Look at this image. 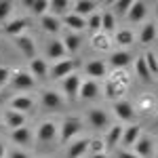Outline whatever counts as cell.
<instances>
[{
    "label": "cell",
    "mask_w": 158,
    "mask_h": 158,
    "mask_svg": "<svg viewBox=\"0 0 158 158\" xmlns=\"http://www.w3.org/2000/svg\"><path fill=\"white\" fill-rule=\"evenodd\" d=\"M6 154H9V158H30V154H25L23 150H19V148H17V150H11V152H6Z\"/></svg>",
    "instance_id": "cell-42"
},
{
    "label": "cell",
    "mask_w": 158,
    "mask_h": 158,
    "mask_svg": "<svg viewBox=\"0 0 158 158\" xmlns=\"http://www.w3.org/2000/svg\"><path fill=\"white\" fill-rule=\"evenodd\" d=\"M148 15V4L146 2H141V0H131V9L127 13V19L131 21V23H139L141 19H146Z\"/></svg>",
    "instance_id": "cell-8"
},
{
    "label": "cell",
    "mask_w": 158,
    "mask_h": 158,
    "mask_svg": "<svg viewBox=\"0 0 158 158\" xmlns=\"http://www.w3.org/2000/svg\"><path fill=\"white\" fill-rule=\"evenodd\" d=\"M108 36H103V34H95L93 36V47L95 49H108Z\"/></svg>",
    "instance_id": "cell-41"
},
{
    "label": "cell",
    "mask_w": 158,
    "mask_h": 158,
    "mask_svg": "<svg viewBox=\"0 0 158 158\" xmlns=\"http://www.w3.org/2000/svg\"><path fill=\"white\" fill-rule=\"evenodd\" d=\"M114 34H116V44H118V47H131V44L135 42V32L129 30V27L116 30Z\"/></svg>",
    "instance_id": "cell-30"
},
{
    "label": "cell",
    "mask_w": 158,
    "mask_h": 158,
    "mask_svg": "<svg viewBox=\"0 0 158 158\" xmlns=\"http://www.w3.org/2000/svg\"><path fill=\"white\" fill-rule=\"evenodd\" d=\"M27 25H30V19H27V17H19V19H11V21H6V23L2 25V30H4V34L17 38V36H21V34H25Z\"/></svg>",
    "instance_id": "cell-7"
},
{
    "label": "cell",
    "mask_w": 158,
    "mask_h": 158,
    "mask_svg": "<svg viewBox=\"0 0 158 158\" xmlns=\"http://www.w3.org/2000/svg\"><path fill=\"white\" fill-rule=\"evenodd\" d=\"M78 68V59H61V61H55L53 68H49V76L53 80H63L65 76L76 72Z\"/></svg>",
    "instance_id": "cell-2"
},
{
    "label": "cell",
    "mask_w": 158,
    "mask_h": 158,
    "mask_svg": "<svg viewBox=\"0 0 158 158\" xmlns=\"http://www.w3.org/2000/svg\"><path fill=\"white\" fill-rule=\"evenodd\" d=\"M15 70H11V68H6V65H0V86H4L9 80H11V76Z\"/></svg>",
    "instance_id": "cell-40"
},
{
    "label": "cell",
    "mask_w": 158,
    "mask_h": 158,
    "mask_svg": "<svg viewBox=\"0 0 158 158\" xmlns=\"http://www.w3.org/2000/svg\"><path fill=\"white\" fill-rule=\"evenodd\" d=\"M97 11V2H91V0H78V2H74V15H78V17H89V15H93V13Z\"/></svg>",
    "instance_id": "cell-23"
},
{
    "label": "cell",
    "mask_w": 158,
    "mask_h": 158,
    "mask_svg": "<svg viewBox=\"0 0 158 158\" xmlns=\"http://www.w3.org/2000/svg\"><path fill=\"white\" fill-rule=\"evenodd\" d=\"M135 148V156H139V158H150L152 156V152H154V139L150 137V135H139L137 137V141L133 143Z\"/></svg>",
    "instance_id": "cell-5"
},
{
    "label": "cell",
    "mask_w": 158,
    "mask_h": 158,
    "mask_svg": "<svg viewBox=\"0 0 158 158\" xmlns=\"http://www.w3.org/2000/svg\"><path fill=\"white\" fill-rule=\"evenodd\" d=\"M131 63V53L129 51H116V53H112L110 55V65L112 68H116V70H122V68H127Z\"/></svg>",
    "instance_id": "cell-26"
},
{
    "label": "cell",
    "mask_w": 158,
    "mask_h": 158,
    "mask_svg": "<svg viewBox=\"0 0 158 158\" xmlns=\"http://www.w3.org/2000/svg\"><path fill=\"white\" fill-rule=\"evenodd\" d=\"M89 150H91V156H93V154H103V152H106L103 139H91V141H89Z\"/></svg>",
    "instance_id": "cell-39"
},
{
    "label": "cell",
    "mask_w": 158,
    "mask_h": 158,
    "mask_svg": "<svg viewBox=\"0 0 158 158\" xmlns=\"http://www.w3.org/2000/svg\"><path fill=\"white\" fill-rule=\"evenodd\" d=\"M152 101H154L152 97H143V99H141V103H143V110H152Z\"/></svg>",
    "instance_id": "cell-44"
},
{
    "label": "cell",
    "mask_w": 158,
    "mask_h": 158,
    "mask_svg": "<svg viewBox=\"0 0 158 158\" xmlns=\"http://www.w3.org/2000/svg\"><path fill=\"white\" fill-rule=\"evenodd\" d=\"M15 44L19 47V51L23 53L27 59L32 61L34 57H36V42L32 40V36H27V34H21V36L15 38Z\"/></svg>",
    "instance_id": "cell-9"
},
{
    "label": "cell",
    "mask_w": 158,
    "mask_h": 158,
    "mask_svg": "<svg viewBox=\"0 0 158 158\" xmlns=\"http://www.w3.org/2000/svg\"><path fill=\"white\" fill-rule=\"evenodd\" d=\"M114 114L118 116V120L131 122V124H133V120H135V108H133V103L127 101V99H118V101L114 103Z\"/></svg>",
    "instance_id": "cell-6"
},
{
    "label": "cell",
    "mask_w": 158,
    "mask_h": 158,
    "mask_svg": "<svg viewBox=\"0 0 158 158\" xmlns=\"http://www.w3.org/2000/svg\"><path fill=\"white\" fill-rule=\"evenodd\" d=\"M36 137L40 139V141H53V139L57 137V124H55V122H51V120L38 124Z\"/></svg>",
    "instance_id": "cell-16"
},
{
    "label": "cell",
    "mask_w": 158,
    "mask_h": 158,
    "mask_svg": "<svg viewBox=\"0 0 158 158\" xmlns=\"http://www.w3.org/2000/svg\"><path fill=\"white\" fill-rule=\"evenodd\" d=\"M61 44H63V49H65V53H78V49H80V44H82V38H80V34H74V32H68L65 36L61 38Z\"/></svg>",
    "instance_id": "cell-24"
},
{
    "label": "cell",
    "mask_w": 158,
    "mask_h": 158,
    "mask_svg": "<svg viewBox=\"0 0 158 158\" xmlns=\"http://www.w3.org/2000/svg\"><path fill=\"white\" fill-rule=\"evenodd\" d=\"M91 158H108V154H106V152H103V154H93Z\"/></svg>",
    "instance_id": "cell-46"
},
{
    "label": "cell",
    "mask_w": 158,
    "mask_h": 158,
    "mask_svg": "<svg viewBox=\"0 0 158 158\" xmlns=\"http://www.w3.org/2000/svg\"><path fill=\"white\" fill-rule=\"evenodd\" d=\"M122 93V85L120 82H116V80H110L108 85H106V97L108 99H114V101H118Z\"/></svg>",
    "instance_id": "cell-35"
},
{
    "label": "cell",
    "mask_w": 158,
    "mask_h": 158,
    "mask_svg": "<svg viewBox=\"0 0 158 158\" xmlns=\"http://www.w3.org/2000/svg\"><path fill=\"white\" fill-rule=\"evenodd\" d=\"M86 118H89V122H91V127L93 129H97V131H101V129H106L108 127V114L103 112V110H99V108H93V110H89L86 112Z\"/></svg>",
    "instance_id": "cell-11"
},
{
    "label": "cell",
    "mask_w": 158,
    "mask_h": 158,
    "mask_svg": "<svg viewBox=\"0 0 158 158\" xmlns=\"http://www.w3.org/2000/svg\"><path fill=\"white\" fill-rule=\"evenodd\" d=\"M65 49H63V44H61V40H57V38H53V40H49V44H47V57L53 61H61L65 59Z\"/></svg>",
    "instance_id": "cell-21"
},
{
    "label": "cell",
    "mask_w": 158,
    "mask_h": 158,
    "mask_svg": "<svg viewBox=\"0 0 158 158\" xmlns=\"http://www.w3.org/2000/svg\"><path fill=\"white\" fill-rule=\"evenodd\" d=\"M11 141L19 148V150L25 148V146H30V143H32V131H30L27 127L15 129V131H11Z\"/></svg>",
    "instance_id": "cell-13"
},
{
    "label": "cell",
    "mask_w": 158,
    "mask_h": 158,
    "mask_svg": "<svg viewBox=\"0 0 158 158\" xmlns=\"http://www.w3.org/2000/svg\"><path fill=\"white\" fill-rule=\"evenodd\" d=\"M0 129H2V116H0Z\"/></svg>",
    "instance_id": "cell-48"
},
{
    "label": "cell",
    "mask_w": 158,
    "mask_h": 158,
    "mask_svg": "<svg viewBox=\"0 0 158 158\" xmlns=\"http://www.w3.org/2000/svg\"><path fill=\"white\" fill-rule=\"evenodd\" d=\"M80 131H82V120H80L78 116H65V118L61 120L59 141L61 143H70Z\"/></svg>",
    "instance_id": "cell-1"
},
{
    "label": "cell",
    "mask_w": 158,
    "mask_h": 158,
    "mask_svg": "<svg viewBox=\"0 0 158 158\" xmlns=\"http://www.w3.org/2000/svg\"><path fill=\"white\" fill-rule=\"evenodd\" d=\"M13 13V4L9 0H0V21H4V19H9Z\"/></svg>",
    "instance_id": "cell-38"
},
{
    "label": "cell",
    "mask_w": 158,
    "mask_h": 158,
    "mask_svg": "<svg viewBox=\"0 0 158 158\" xmlns=\"http://www.w3.org/2000/svg\"><path fill=\"white\" fill-rule=\"evenodd\" d=\"M23 4L34 13V15H38V17H42V15L49 13V0H25Z\"/></svg>",
    "instance_id": "cell-31"
},
{
    "label": "cell",
    "mask_w": 158,
    "mask_h": 158,
    "mask_svg": "<svg viewBox=\"0 0 158 158\" xmlns=\"http://www.w3.org/2000/svg\"><path fill=\"white\" fill-rule=\"evenodd\" d=\"M139 40H141V44H152V42L156 40V23H154V21H148V23L141 25V30H139Z\"/></svg>",
    "instance_id": "cell-29"
},
{
    "label": "cell",
    "mask_w": 158,
    "mask_h": 158,
    "mask_svg": "<svg viewBox=\"0 0 158 158\" xmlns=\"http://www.w3.org/2000/svg\"><path fill=\"white\" fill-rule=\"evenodd\" d=\"M86 74H89V78L91 80H97V78H103L106 74H108V63L101 59H93L86 63Z\"/></svg>",
    "instance_id": "cell-14"
},
{
    "label": "cell",
    "mask_w": 158,
    "mask_h": 158,
    "mask_svg": "<svg viewBox=\"0 0 158 158\" xmlns=\"http://www.w3.org/2000/svg\"><path fill=\"white\" fill-rule=\"evenodd\" d=\"M61 23L65 25L70 32H74V34H80V32L85 30V19H82V17H78V15H74V13L63 15V21H61Z\"/></svg>",
    "instance_id": "cell-22"
},
{
    "label": "cell",
    "mask_w": 158,
    "mask_h": 158,
    "mask_svg": "<svg viewBox=\"0 0 158 158\" xmlns=\"http://www.w3.org/2000/svg\"><path fill=\"white\" fill-rule=\"evenodd\" d=\"M99 95V85L95 82V80H82L80 82V89H78V97L85 99V101H89V99H95Z\"/></svg>",
    "instance_id": "cell-15"
},
{
    "label": "cell",
    "mask_w": 158,
    "mask_h": 158,
    "mask_svg": "<svg viewBox=\"0 0 158 158\" xmlns=\"http://www.w3.org/2000/svg\"><path fill=\"white\" fill-rule=\"evenodd\" d=\"M85 30H89L91 32V36H95V34H99L101 32V13H93V15H89L85 19Z\"/></svg>",
    "instance_id": "cell-32"
},
{
    "label": "cell",
    "mask_w": 158,
    "mask_h": 158,
    "mask_svg": "<svg viewBox=\"0 0 158 158\" xmlns=\"http://www.w3.org/2000/svg\"><path fill=\"white\" fill-rule=\"evenodd\" d=\"M2 124H6L11 131H15V129H21V127H25V114H19V112H13V110H9V112L2 116Z\"/></svg>",
    "instance_id": "cell-19"
},
{
    "label": "cell",
    "mask_w": 158,
    "mask_h": 158,
    "mask_svg": "<svg viewBox=\"0 0 158 158\" xmlns=\"http://www.w3.org/2000/svg\"><path fill=\"white\" fill-rule=\"evenodd\" d=\"M80 82H82V78H80L76 72L63 78V95H65V99H68V101L78 99V89H80Z\"/></svg>",
    "instance_id": "cell-4"
},
{
    "label": "cell",
    "mask_w": 158,
    "mask_h": 158,
    "mask_svg": "<svg viewBox=\"0 0 158 158\" xmlns=\"http://www.w3.org/2000/svg\"><path fill=\"white\" fill-rule=\"evenodd\" d=\"M6 156V148H4V143H0V158Z\"/></svg>",
    "instance_id": "cell-45"
},
{
    "label": "cell",
    "mask_w": 158,
    "mask_h": 158,
    "mask_svg": "<svg viewBox=\"0 0 158 158\" xmlns=\"http://www.w3.org/2000/svg\"><path fill=\"white\" fill-rule=\"evenodd\" d=\"M141 135V124H129V127H122V137H120V143L124 148H133V143L137 141V137Z\"/></svg>",
    "instance_id": "cell-10"
},
{
    "label": "cell",
    "mask_w": 158,
    "mask_h": 158,
    "mask_svg": "<svg viewBox=\"0 0 158 158\" xmlns=\"http://www.w3.org/2000/svg\"><path fill=\"white\" fill-rule=\"evenodd\" d=\"M9 82H11V86L15 89V91H21V95H23L25 91H32V89H34V78H32V74L25 72V70L13 72Z\"/></svg>",
    "instance_id": "cell-3"
},
{
    "label": "cell",
    "mask_w": 158,
    "mask_h": 158,
    "mask_svg": "<svg viewBox=\"0 0 158 158\" xmlns=\"http://www.w3.org/2000/svg\"><path fill=\"white\" fill-rule=\"evenodd\" d=\"M101 32H103V34H108V36L116 32V17H114L110 11L101 13Z\"/></svg>",
    "instance_id": "cell-33"
},
{
    "label": "cell",
    "mask_w": 158,
    "mask_h": 158,
    "mask_svg": "<svg viewBox=\"0 0 158 158\" xmlns=\"http://www.w3.org/2000/svg\"><path fill=\"white\" fill-rule=\"evenodd\" d=\"M40 103L47 110H57L63 106V97H61L57 91H44L42 97H40Z\"/></svg>",
    "instance_id": "cell-20"
},
{
    "label": "cell",
    "mask_w": 158,
    "mask_h": 158,
    "mask_svg": "<svg viewBox=\"0 0 158 158\" xmlns=\"http://www.w3.org/2000/svg\"><path fill=\"white\" fill-rule=\"evenodd\" d=\"M135 72H137V76H139L143 82H152V80H154V76H152V74H150V70L146 68L143 57H137V59H135Z\"/></svg>",
    "instance_id": "cell-34"
},
{
    "label": "cell",
    "mask_w": 158,
    "mask_h": 158,
    "mask_svg": "<svg viewBox=\"0 0 158 158\" xmlns=\"http://www.w3.org/2000/svg\"><path fill=\"white\" fill-rule=\"evenodd\" d=\"M34 108V99L30 97V95H15L11 99V110L13 112H19V114H25V112H30V110Z\"/></svg>",
    "instance_id": "cell-12"
},
{
    "label": "cell",
    "mask_w": 158,
    "mask_h": 158,
    "mask_svg": "<svg viewBox=\"0 0 158 158\" xmlns=\"http://www.w3.org/2000/svg\"><path fill=\"white\" fill-rule=\"evenodd\" d=\"M143 57V61H146V68L150 70V74L152 76H156L158 74V59H156V53L154 51H148L146 55H141Z\"/></svg>",
    "instance_id": "cell-36"
},
{
    "label": "cell",
    "mask_w": 158,
    "mask_h": 158,
    "mask_svg": "<svg viewBox=\"0 0 158 158\" xmlns=\"http://www.w3.org/2000/svg\"><path fill=\"white\" fill-rule=\"evenodd\" d=\"M40 25H42L44 32H49V34H57L59 27H61V19H59V17H55V15H51V13H47V15L40 17Z\"/></svg>",
    "instance_id": "cell-27"
},
{
    "label": "cell",
    "mask_w": 158,
    "mask_h": 158,
    "mask_svg": "<svg viewBox=\"0 0 158 158\" xmlns=\"http://www.w3.org/2000/svg\"><path fill=\"white\" fill-rule=\"evenodd\" d=\"M0 103H4V93H0Z\"/></svg>",
    "instance_id": "cell-47"
},
{
    "label": "cell",
    "mask_w": 158,
    "mask_h": 158,
    "mask_svg": "<svg viewBox=\"0 0 158 158\" xmlns=\"http://www.w3.org/2000/svg\"><path fill=\"white\" fill-rule=\"evenodd\" d=\"M116 158H139V156H135L133 152H127V150H122L120 154H116Z\"/></svg>",
    "instance_id": "cell-43"
},
{
    "label": "cell",
    "mask_w": 158,
    "mask_h": 158,
    "mask_svg": "<svg viewBox=\"0 0 158 158\" xmlns=\"http://www.w3.org/2000/svg\"><path fill=\"white\" fill-rule=\"evenodd\" d=\"M89 141H91V137H82V139L72 141L70 150H68V158H82L89 152Z\"/></svg>",
    "instance_id": "cell-17"
},
{
    "label": "cell",
    "mask_w": 158,
    "mask_h": 158,
    "mask_svg": "<svg viewBox=\"0 0 158 158\" xmlns=\"http://www.w3.org/2000/svg\"><path fill=\"white\" fill-rule=\"evenodd\" d=\"M70 9H72L70 0H49V13H51V15H55V17H63V15H68Z\"/></svg>",
    "instance_id": "cell-28"
},
{
    "label": "cell",
    "mask_w": 158,
    "mask_h": 158,
    "mask_svg": "<svg viewBox=\"0 0 158 158\" xmlns=\"http://www.w3.org/2000/svg\"><path fill=\"white\" fill-rule=\"evenodd\" d=\"M30 74L32 78H47L49 76V63L42 57H34L30 61Z\"/></svg>",
    "instance_id": "cell-18"
},
{
    "label": "cell",
    "mask_w": 158,
    "mask_h": 158,
    "mask_svg": "<svg viewBox=\"0 0 158 158\" xmlns=\"http://www.w3.org/2000/svg\"><path fill=\"white\" fill-rule=\"evenodd\" d=\"M131 9V0H116L114 2V17H127V13Z\"/></svg>",
    "instance_id": "cell-37"
},
{
    "label": "cell",
    "mask_w": 158,
    "mask_h": 158,
    "mask_svg": "<svg viewBox=\"0 0 158 158\" xmlns=\"http://www.w3.org/2000/svg\"><path fill=\"white\" fill-rule=\"evenodd\" d=\"M120 137H122V127L120 124H114V127L108 131V135L103 137V148H106V150L116 148L118 143H120Z\"/></svg>",
    "instance_id": "cell-25"
}]
</instances>
